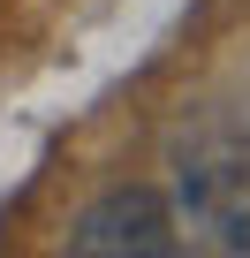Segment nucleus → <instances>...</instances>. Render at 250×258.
I'll return each mask as SVG.
<instances>
[{"label": "nucleus", "instance_id": "1", "mask_svg": "<svg viewBox=\"0 0 250 258\" xmlns=\"http://www.w3.org/2000/svg\"><path fill=\"white\" fill-rule=\"evenodd\" d=\"M167 205L182 250L250 258V114L197 106L167 137Z\"/></svg>", "mask_w": 250, "mask_h": 258}, {"label": "nucleus", "instance_id": "2", "mask_svg": "<svg viewBox=\"0 0 250 258\" xmlns=\"http://www.w3.org/2000/svg\"><path fill=\"white\" fill-rule=\"evenodd\" d=\"M68 250L76 258H175L182 250V228H175L167 190L114 182V190H99L68 220Z\"/></svg>", "mask_w": 250, "mask_h": 258}]
</instances>
